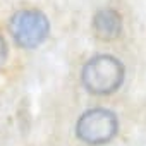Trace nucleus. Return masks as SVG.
<instances>
[{
    "instance_id": "39448f33",
    "label": "nucleus",
    "mask_w": 146,
    "mask_h": 146,
    "mask_svg": "<svg viewBox=\"0 0 146 146\" xmlns=\"http://www.w3.org/2000/svg\"><path fill=\"white\" fill-rule=\"evenodd\" d=\"M5 58H7V45H5L4 38L0 36V65L5 62Z\"/></svg>"
},
{
    "instance_id": "7ed1b4c3",
    "label": "nucleus",
    "mask_w": 146,
    "mask_h": 146,
    "mask_svg": "<svg viewBox=\"0 0 146 146\" xmlns=\"http://www.w3.org/2000/svg\"><path fill=\"white\" fill-rule=\"evenodd\" d=\"M117 117L110 110L93 108L79 117L76 124V134L88 144H103L117 134Z\"/></svg>"
},
{
    "instance_id": "f03ea898",
    "label": "nucleus",
    "mask_w": 146,
    "mask_h": 146,
    "mask_svg": "<svg viewBox=\"0 0 146 146\" xmlns=\"http://www.w3.org/2000/svg\"><path fill=\"white\" fill-rule=\"evenodd\" d=\"M9 29L19 46L35 48L46 40L50 24L45 14H41L40 11L24 9V11H17L11 17Z\"/></svg>"
},
{
    "instance_id": "20e7f679",
    "label": "nucleus",
    "mask_w": 146,
    "mask_h": 146,
    "mask_svg": "<svg viewBox=\"0 0 146 146\" xmlns=\"http://www.w3.org/2000/svg\"><path fill=\"white\" fill-rule=\"evenodd\" d=\"M95 36L105 41L115 40L122 31V17L113 9H102L93 17Z\"/></svg>"
},
{
    "instance_id": "f257e3e1",
    "label": "nucleus",
    "mask_w": 146,
    "mask_h": 146,
    "mask_svg": "<svg viewBox=\"0 0 146 146\" xmlns=\"http://www.w3.org/2000/svg\"><path fill=\"white\" fill-rule=\"evenodd\" d=\"M124 81V65L112 55H96L83 67V83L95 95H110Z\"/></svg>"
}]
</instances>
